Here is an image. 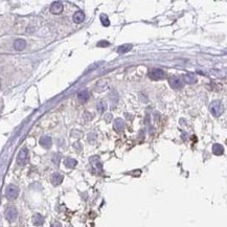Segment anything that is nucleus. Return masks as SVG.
Here are the masks:
<instances>
[{"mask_svg": "<svg viewBox=\"0 0 227 227\" xmlns=\"http://www.w3.org/2000/svg\"><path fill=\"white\" fill-rule=\"evenodd\" d=\"M52 227H62V225H61V223H59V222H54L52 224Z\"/></svg>", "mask_w": 227, "mask_h": 227, "instance_id": "4be33fe9", "label": "nucleus"}, {"mask_svg": "<svg viewBox=\"0 0 227 227\" xmlns=\"http://www.w3.org/2000/svg\"><path fill=\"white\" fill-rule=\"evenodd\" d=\"M69 227H71V226H69Z\"/></svg>", "mask_w": 227, "mask_h": 227, "instance_id": "b1692460", "label": "nucleus"}, {"mask_svg": "<svg viewBox=\"0 0 227 227\" xmlns=\"http://www.w3.org/2000/svg\"><path fill=\"white\" fill-rule=\"evenodd\" d=\"M63 181V175H61L60 173H55L52 176V182L54 185H59L61 184Z\"/></svg>", "mask_w": 227, "mask_h": 227, "instance_id": "f8f14e48", "label": "nucleus"}, {"mask_svg": "<svg viewBox=\"0 0 227 227\" xmlns=\"http://www.w3.org/2000/svg\"><path fill=\"white\" fill-rule=\"evenodd\" d=\"M0 88H1V81H0Z\"/></svg>", "mask_w": 227, "mask_h": 227, "instance_id": "5701e85b", "label": "nucleus"}, {"mask_svg": "<svg viewBox=\"0 0 227 227\" xmlns=\"http://www.w3.org/2000/svg\"><path fill=\"white\" fill-rule=\"evenodd\" d=\"M5 217H7V219L9 221H15L18 217L17 209H16L15 207H13V206L7 208V210H5Z\"/></svg>", "mask_w": 227, "mask_h": 227, "instance_id": "39448f33", "label": "nucleus"}, {"mask_svg": "<svg viewBox=\"0 0 227 227\" xmlns=\"http://www.w3.org/2000/svg\"><path fill=\"white\" fill-rule=\"evenodd\" d=\"M77 99H79L80 102L82 103H85L88 99H89V93H88L87 90H82L77 93Z\"/></svg>", "mask_w": 227, "mask_h": 227, "instance_id": "4468645a", "label": "nucleus"}, {"mask_svg": "<svg viewBox=\"0 0 227 227\" xmlns=\"http://www.w3.org/2000/svg\"><path fill=\"white\" fill-rule=\"evenodd\" d=\"M5 195H7V197L9 198L10 200H15L16 198L18 197V195H19V189H18L17 186L11 184L7 187Z\"/></svg>", "mask_w": 227, "mask_h": 227, "instance_id": "7ed1b4c3", "label": "nucleus"}, {"mask_svg": "<svg viewBox=\"0 0 227 227\" xmlns=\"http://www.w3.org/2000/svg\"><path fill=\"white\" fill-rule=\"evenodd\" d=\"M212 153H214V155H217V156H220V155H222L223 153H224V148H223L222 144H214V146H212Z\"/></svg>", "mask_w": 227, "mask_h": 227, "instance_id": "ddd939ff", "label": "nucleus"}, {"mask_svg": "<svg viewBox=\"0 0 227 227\" xmlns=\"http://www.w3.org/2000/svg\"><path fill=\"white\" fill-rule=\"evenodd\" d=\"M210 112L214 117H219L223 113V106L220 101H214L210 104Z\"/></svg>", "mask_w": 227, "mask_h": 227, "instance_id": "f257e3e1", "label": "nucleus"}, {"mask_svg": "<svg viewBox=\"0 0 227 227\" xmlns=\"http://www.w3.org/2000/svg\"><path fill=\"white\" fill-rule=\"evenodd\" d=\"M131 48H132V45H131V44L122 45V46H119V47H118L117 52H119V54H126V52H128L129 50H131Z\"/></svg>", "mask_w": 227, "mask_h": 227, "instance_id": "f3484780", "label": "nucleus"}, {"mask_svg": "<svg viewBox=\"0 0 227 227\" xmlns=\"http://www.w3.org/2000/svg\"><path fill=\"white\" fill-rule=\"evenodd\" d=\"M63 11V4L59 1H56L52 4L50 7V12L52 14H60Z\"/></svg>", "mask_w": 227, "mask_h": 227, "instance_id": "6e6552de", "label": "nucleus"}, {"mask_svg": "<svg viewBox=\"0 0 227 227\" xmlns=\"http://www.w3.org/2000/svg\"><path fill=\"white\" fill-rule=\"evenodd\" d=\"M32 223L37 226H41L44 223V218L43 216H41L40 214H36L34 217H32Z\"/></svg>", "mask_w": 227, "mask_h": 227, "instance_id": "2eb2a0df", "label": "nucleus"}, {"mask_svg": "<svg viewBox=\"0 0 227 227\" xmlns=\"http://www.w3.org/2000/svg\"><path fill=\"white\" fill-rule=\"evenodd\" d=\"M85 20V15L82 12H77V13L73 15V21L75 23H82V22Z\"/></svg>", "mask_w": 227, "mask_h": 227, "instance_id": "dca6fc26", "label": "nucleus"}, {"mask_svg": "<svg viewBox=\"0 0 227 227\" xmlns=\"http://www.w3.org/2000/svg\"><path fill=\"white\" fill-rule=\"evenodd\" d=\"M107 45H109V43L108 42H106V41H101V42H99L97 43V46H107Z\"/></svg>", "mask_w": 227, "mask_h": 227, "instance_id": "412c9836", "label": "nucleus"}, {"mask_svg": "<svg viewBox=\"0 0 227 227\" xmlns=\"http://www.w3.org/2000/svg\"><path fill=\"white\" fill-rule=\"evenodd\" d=\"M65 165H66L67 167H69V169H72V167H74L75 165H77V160L73 158H67L66 160H65Z\"/></svg>", "mask_w": 227, "mask_h": 227, "instance_id": "a211bd4d", "label": "nucleus"}, {"mask_svg": "<svg viewBox=\"0 0 227 227\" xmlns=\"http://www.w3.org/2000/svg\"><path fill=\"white\" fill-rule=\"evenodd\" d=\"M101 20L102 23H103L104 26H109V20H108V17L106 15H101Z\"/></svg>", "mask_w": 227, "mask_h": 227, "instance_id": "aec40b11", "label": "nucleus"}, {"mask_svg": "<svg viewBox=\"0 0 227 227\" xmlns=\"http://www.w3.org/2000/svg\"><path fill=\"white\" fill-rule=\"evenodd\" d=\"M113 129L116 132H122L125 129V122L122 118H116L113 122Z\"/></svg>", "mask_w": 227, "mask_h": 227, "instance_id": "0eeeda50", "label": "nucleus"}, {"mask_svg": "<svg viewBox=\"0 0 227 227\" xmlns=\"http://www.w3.org/2000/svg\"><path fill=\"white\" fill-rule=\"evenodd\" d=\"M28 160V151L26 149H22L19 152V155H18L17 158V162L18 164L20 165H24Z\"/></svg>", "mask_w": 227, "mask_h": 227, "instance_id": "20e7f679", "label": "nucleus"}, {"mask_svg": "<svg viewBox=\"0 0 227 227\" xmlns=\"http://www.w3.org/2000/svg\"><path fill=\"white\" fill-rule=\"evenodd\" d=\"M26 46V42L25 40H23V39H18V40H16L15 42H14V47H15L16 50H23L24 47Z\"/></svg>", "mask_w": 227, "mask_h": 227, "instance_id": "9b49d317", "label": "nucleus"}, {"mask_svg": "<svg viewBox=\"0 0 227 227\" xmlns=\"http://www.w3.org/2000/svg\"><path fill=\"white\" fill-rule=\"evenodd\" d=\"M183 80L186 82L187 84H195L197 82V77L194 72H189L186 74H184L183 77Z\"/></svg>", "mask_w": 227, "mask_h": 227, "instance_id": "9d476101", "label": "nucleus"}, {"mask_svg": "<svg viewBox=\"0 0 227 227\" xmlns=\"http://www.w3.org/2000/svg\"><path fill=\"white\" fill-rule=\"evenodd\" d=\"M170 85L173 89H180V88L183 87V82L179 77H173L170 79Z\"/></svg>", "mask_w": 227, "mask_h": 227, "instance_id": "423d86ee", "label": "nucleus"}, {"mask_svg": "<svg viewBox=\"0 0 227 227\" xmlns=\"http://www.w3.org/2000/svg\"><path fill=\"white\" fill-rule=\"evenodd\" d=\"M165 77V73L162 69H159V68H155V69H152V70L149 72V77L153 81H159V80H162L164 79Z\"/></svg>", "mask_w": 227, "mask_h": 227, "instance_id": "f03ea898", "label": "nucleus"}, {"mask_svg": "<svg viewBox=\"0 0 227 227\" xmlns=\"http://www.w3.org/2000/svg\"><path fill=\"white\" fill-rule=\"evenodd\" d=\"M52 138L49 137V136H42L40 139V144L43 147V148L45 149H49L50 147H52Z\"/></svg>", "mask_w": 227, "mask_h": 227, "instance_id": "1a4fd4ad", "label": "nucleus"}, {"mask_svg": "<svg viewBox=\"0 0 227 227\" xmlns=\"http://www.w3.org/2000/svg\"><path fill=\"white\" fill-rule=\"evenodd\" d=\"M107 109V104L105 103V101H99V104H97V110H99L101 113H104Z\"/></svg>", "mask_w": 227, "mask_h": 227, "instance_id": "6ab92c4d", "label": "nucleus"}]
</instances>
